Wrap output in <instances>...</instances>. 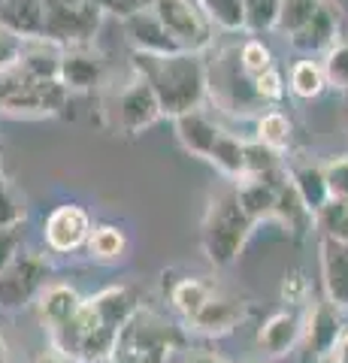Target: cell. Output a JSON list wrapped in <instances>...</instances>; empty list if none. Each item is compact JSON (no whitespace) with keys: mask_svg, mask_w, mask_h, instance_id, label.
Instances as JSON below:
<instances>
[{"mask_svg":"<svg viewBox=\"0 0 348 363\" xmlns=\"http://www.w3.org/2000/svg\"><path fill=\"white\" fill-rule=\"evenodd\" d=\"M321 70L327 88L348 91V37H336L321 52Z\"/></svg>","mask_w":348,"mask_h":363,"instance_id":"28","label":"cell"},{"mask_svg":"<svg viewBox=\"0 0 348 363\" xmlns=\"http://www.w3.org/2000/svg\"><path fill=\"white\" fill-rule=\"evenodd\" d=\"M200 6L206 9V16L212 18V25L237 33L242 30V4L240 0H200Z\"/></svg>","mask_w":348,"mask_h":363,"instance_id":"33","label":"cell"},{"mask_svg":"<svg viewBox=\"0 0 348 363\" xmlns=\"http://www.w3.org/2000/svg\"><path fill=\"white\" fill-rule=\"evenodd\" d=\"M128 33V43L133 45V52L142 55H170V52H182L173 43V37L167 33V28L161 25V18L152 13V6L145 4L137 13H130L128 18H121Z\"/></svg>","mask_w":348,"mask_h":363,"instance_id":"17","label":"cell"},{"mask_svg":"<svg viewBox=\"0 0 348 363\" xmlns=\"http://www.w3.org/2000/svg\"><path fill=\"white\" fill-rule=\"evenodd\" d=\"M0 363H9V345H6L4 333H0Z\"/></svg>","mask_w":348,"mask_h":363,"instance_id":"43","label":"cell"},{"mask_svg":"<svg viewBox=\"0 0 348 363\" xmlns=\"http://www.w3.org/2000/svg\"><path fill=\"white\" fill-rule=\"evenodd\" d=\"M52 279V260L46 252H33V248H21V252L0 269V309L18 312L25 306L37 303L43 288Z\"/></svg>","mask_w":348,"mask_h":363,"instance_id":"8","label":"cell"},{"mask_svg":"<svg viewBox=\"0 0 348 363\" xmlns=\"http://www.w3.org/2000/svg\"><path fill=\"white\" fill-rule=\"evenodd\" d=\"M303 336V306H285L266 318L254 333V345L266 357H285Z\"/></svg>","mask_w":348,"mask_h":363,"instance_id":"15","label":"cell"},{"mask_svg":"<svg viewBox=\"0 0 348 363\" xmlns=\"http://www.w3.org/2000/svg\"><path fill=\"white\" fill-rule=\"evenodd\" d=\"M25 248V233L21 227H0V269Z\"/></svg>","mask_w":348,"mask_h":363,"instance_id":"37","label":"cell"},{"mask_svg":"<svg viewBox=\"0 0 348 363\" xmlns=\"http://www.w3.org/2000/svg\"><path fill=\"white\" fill-rule=\"evenodd\" d=\"M85 303V297L73 285H64V281H49L43 294L37 297V312L40 321L49 333H58L61 327L70 321V318L79 312V306Z\"/></svg>","mask_w":348,"mask_h":363,"instance_id":"20","label":"cell"},{"mask_svg":"<svg viewBox=\"0 0 348 363\" xmlns=\"http://www.w3.org/2000/svg\"><path fill=\"white\" fill-rule=\"evenodd\" d=\"M288 173V169H285ZM269 221H279L282 227H288V233L303 236L309 227H315V215L306 209V203L297 194V188L291 185V179L285 176V182L279 185V194H276V206H273V218Z\"/></svg>","mask_w":348,"mask_h":363,"instance_id":"22","label":"cell"},{"mask_svg":"<svg viewBox=\"0 0 348 363\" xmlns=\"http://www.w3.org/2000/svg\"><path fill=\"white\" fill-rule=\"evenodd\" d=\"M70 100V91L61 85V79H40L13 64L0 73V112L21 118H43L58 116Z\"/></svg>","mask_w":348,"mask_h":363,"instance_id":"5","label":"cell"},{"mask_svg":"<svg viewBox=\"0 0 348 363\" xmlns=\"http://www.w3.org/2000/svg\"><path fill=\"white\" fill-rule=\"evenodd\" d=\"M91 215L79 203H64V206L52 209L46 224H43V240L52 255H73L85 248L88 236H91Z\"/></svg>","mask_w":348,"mask_h":363,"instance_id":"11","label":"cell"},{"mask_svg":"<svg viewBox=\"0 0 348 363\" xmlns=\"http://www.w3.org/2000/svg\"><path fill=\"white\" fill-rule=\"evenodd\" d=\"M315 227L321 230V236H327V240L348 242V200L330 197L315 212Z\"/></svg>","mask_w":348,"mask_h":363,"instance_id":"29","label":"cell"},{"mask_svg":"<svg viewBox=\"0 0 348 363\" xmlns=\"http://www.w3.org/2000/svg\"><path fill=\"white\" fill-rule=\"evenodd\" d=\"M33 363H73V360H70V357H64L61 351H55V348H52V351H43V354L33 360Z\"/></svg>","mask_w":348,"mask_h":363,"instance_id":"41","label":"cell"},{"mask_svg":"<svg viewBox=\"0 0 348 363\" xmlns=\"http://www.w3.org/2000/svg\"><path fill=\"white\" fill-rule=\"evenodd\" d=\"M21 49H25V40L16 37L13 30L0 28V73L9 70V67L21 58Z\"/></svg>","mask_w":348,"mask_h":363,"instance_id":"38","label":"cell"},{"mask_svg":"<svg viewBox=\"0 0 348 363\" xmlns=\"http://www.w3.org/2000/svg\"><path fill=\"white\" fill-rule=\"evenodd\" d=\"M85 248H88V255H91L94 260H103V264H109V260L125 257L128 236L116 224H97V227H91V236H88Z\"/></svg>","mask_w":348,"mask_h":363,"instance_id":"25","label":"cell"},{"mask_svg":"<svg viewBox=\"0 0 348 363\" xmlns=\"http://www.w3.org/2000/svg\"><path fill=\"white\" fill-rule=\"evenodd\" d=\"M58 79L70 94H82V91H94L106 85V64L103 58L88 45H67L61 52Z\"/></svg>","mask_w":348,"mask_h":363,"instance_id":"13","label":"cell"},{"mask_svg":"<svg viewBox=\"0 0 348 363\" xmlns=\"http://www.w3.org/2000/svg\"><path fill=\"white\" fill-rule=\"evenodd\" d=\"M333 363H348V333H342L339 345H336V351H333Z\"/></svg>","mask_w":348,"mask_h":363,"instance_id":"42","label":"cell"},{"mask_svg":"<svg viewBox=\"0 0 348 363\" xmlns=\"http://www.w3.org/2000/svg\"><path fill=\"white\" fill-rule=\"evenodd\" d=\"M149 6L182 52L203 55L215 45V25L200 0H149Z\"/></svg>","mask_w":348,"mask_h":363,"instance_id":"10","label":"cell"},{"mask_svg":"<svg viewBox=\"0 0 348 363\" xmlns=\"http://www.w3.org/2000/svg\"><path fill=\"white\" fill-rule=\"evenodd\" d=\"M339 18H342V13H339V6H336V0H321V6L312 13L306 25L288 37L291 49L303 52V58H315L318 52H324L339 37Z\"/></svg>","mask_w":348,"mask_h":363,"instance_id":"16","label":"cell"},{"mask_svg":"<svg viewBox=\"0 0 348 363\" xmlns=\"http://www.w3.org/2000/svg\"><path fill=\"white\" fill-rule=\"evenodd\" d=\"M237 55H240V67L245 70V76H261L264 70H269V67H276L273 64V52H269V45L264 43V40H257V37H252V40H245L240 49H237Z\"/></svg>","mask_w":348,"mask_h":363,"instance_id":"34","label":"cell"},{"mask_svg":"<svg viewBox=\"0 0 348 363\" xmlns=\"http://www.w3.org/2000/svg\"><path fill=\"white\" fill-rule=\"evenodd\" d=\"M318 6H321V0H282L279 18H276V30L288 40L291 33H297L303 25H306Z\"/></svg>","mask_w":348,"mask_h":363,"instance_id":"31","label":"cell"},{"mask_svg":"<svg viewBox=\"0 0 348 363\" xmlns=\"http://www.w3.org/2000/svg\"><path fill=\"white\" fill-rule=\"evenodd\" d=\"M0 28L13 30L21 40H40L46 28L43 0H0Z\"/></svg>","mask_w":348,"mask_h":363,"instance_id":"21","label":"cell"},{"mask_svg":"<svg viewBox=\"0 0 348 363\" xmlns=\"http://www.w3.org/2000/svg\"><path fill=\"white\" fill-rule=\"evenodd\" d=\"M137 309L140 297L130 285L103 288L88 297L58 333H52V345L73 363H112L121 327Z\"/></svg>","mask_w":348,"mask_h":363,"instance_id":"1","label":"cell"},{"mask_svg":"<svg viewBox=\"0 0 348 363\" xmlns=\"http://www.w3.org/2000/svg\"><path fill=\"white\" fill-rule=\"evenodd\" d=\"M288 88L291 94H297L300 100H315L324 94V70H321V61L315 58H300L291 64V73H288Z\"/></svg>","mask_w":348,"mask_h":363,"instance_id":"24","label":"cell"},{"mask_svg":"<svg viewBox=\"0 0 348 363\" xmlns=\"http://www.w3.org/2000/svg\"><path fill=\"white\" fill-rule=\"evenodd\" d=\"M240 4H242V30H252V33L276 30L282 0H240Z\"/></svg>","mask_w":348,"mask_h":363,"instance_id":"30","label":"cell"},{"mask_svg":"<svg viewBox=\"0 0 348 363\" xmlns=\"http://www.w3.org/2000/svg\"><path fill=\"white\" fill-rule=\"evenodd\" d=\"M103 116L116 133L137 136L142 130H149L164 112H161V104L155 97L152 85L145 82V76L130 70L125 82H118L116 88H109L103 94Z\"/></svg>","mask_w":348,"mask_h":363,"instance_id":"6","label":"cell"},{"mask_svg":"<svg viewBox=\"0 0 348 363\" xmlns=\"http://www.w3.org/2000/svg\"><path fill=\"white\" fill-rule=\"evenodd\" d=\"M97 4H100L103 13H112V16H118V18H128L130 13L142 9L149 0H97Z\"/></svg>","mask_w":348,"mask_h":363,"instance_id":"40","label":"cell"},{"mask_svg":"<svg viewBox=\"0 0 348 363\" xmlns=\"http://www.w3.org/2000/svg\"><path fill=\"white\" fill-rule=\"evenodd\" d=\"M252 215L242 209V203L237 197V188H224L209 200L203 224H200V245L212 267L228 269L237 264V257L242 255L245 242L254 230Z\"/></svg>","mask_w":348,"mask_h":363,"instance_id":"3","label":"cell"},{"mask_svg":"<svg viewBox=\"0 0 348 363\" xmlns=\"http://www.w3.org/2000/svg\"><path fill=\"white\" fill-rule=\"evenodd\" d=\"M173 124H176V140L182 143V149L188 155H194V157H203V161L209 157L212 145L218 143V136L224 130L209 112H203V106L176 116Z\"/></svg>","mask_w":348,"mask_h":363,"instance_id":"19","label":"cell"},{"mask_svg":"<svg viewBox=\"0 0 348 363\" xmlns=\"http://www.w3.org/2000/svg\"><path fill=\"white\" fill-rule=\"evenodd\" d=\"M28 218V206L21 191L0 173V227H21Z\"/></svg>","mask_w":348,"mask_h":363,"instance_id":"32","label":"cell"},{"mask_svg":"<svg viewBox=\"0 0 348 363\" xmlns=\"http://www.w3.org/2000/svg\"><path fill=\"white\" fill-rule=\"evenodd\" d=\"M206 360H209V363H224V360H215V357H206Z\"/></svg>","mask_w":348,"mask_h":363,"instance_id":"45","label":"cell"},{"mask_svg":"<svg viewBox=\"0 0 348 363\" xmlns=\"http://www.w3.org/2000/svg\"><path fill=\"white\" fill-rule=\"evenodd\" d=\"M191 363H209V360H206V354H197V357L191 360Z\"/></svg>","mask_w":348,"mask_h":363,"instance_id":"44","label":"cell"},{"mask_svg":"<svg viewBox=\"0 0 348 363\" xmlns=\"http://www.w3.org/2000/svg\"><path fill=\"white\" fill-rule=\"evenodd\" d=\"M245 318H249V303L240 297H224V294L215 291L188 318V327L200 336H228L237 330Z\"/></svg>","mask_w":348,"mask_h":363,"instance_id":"14","label":"cell"},{"mask_svg":"<svg viewBox=\"0 0 348 363\" xmlns=\"http://www.w3.org/2000/svg\"><path fill=\"white\" fill-rule=\"evenodd\" d=\"M133 70L145 76L164 116H182L206 104V61L194 52H170V55H142L133 52Z\"/></svg>","mask_w":348,"mask_h":363,"instance_id":"2","label":"cell"},{"mask_svg":"<svg viewBox=\"0 0 348 363\" xmlns=\"http://www.w3.org/2000/svg\"><path fill=\"white\" fill-rule=\"evenodd\" d=\"M288 179H291V185L297 188V194L303 197V203H306V209L312 215L330 200V188H327V179H324V164H312V161L291 164Z\"/></svg>","mask_w":348,"mask_h":363,"instance_id":"23","label":"cell"},{"mask_svg":"<svg viewBox=\"0 0 348 363\" xmlns=\"http://www.w3.org/2000/svg\"><path fill=\"white\" fill-rule=\"evenodd\" d=\"M321 285L324 300H330L336 309L348 312V242H336L321 236Z\"/></svg>","mask_w":348,"mask_h":363,"instance_id":"18","label":"cell"},{"mask_svg":"<svg viewBox=\"0 0 348 363\" xmlns=\"http://www.w3.org/2000/svg\"><path fill=\"white\" fill-rule=\"evenodd\" d=\"M212 294H215V288L203 279H179L173 285V291H170V306L188 321V318L194 315Z\"/></svg>","mask_w":348,"mask_h":363,"instance_id":"27","label":"cell"},{"mask_svg":"<svg viewBox=\"0 0 348 363\" xmlns=\"http://www.w3.org/2000/svg\"><path fill=\"white\" fill-rule=\"evenodd\" d=\"M345 333L342 327V309H336L330 300L312 303V309L303 312V342H306L309 354L315 357H333L336 345Z\"/></svg>","mask_w":348,"mask_h":363,"instance_id":"12","label":"cell"},{"mask_svg":"<svg viewBox=\"0 0 348 363\" xmlns=\"http://www.w3.org/2000/svg\"><path fill=\"white\" fill-rule=\"evenodd\" d=\"M43 18H46L43 37L67 49L94 43L103 9L97 0H43Z\"/></svg>","mask_w":348,"mask_h":363,"instance_id":"9","label":"cell"},{"mask_svg":"<svg viewBox=\"0 0 348 363\" xmlns=\"http://www.w3.org/2000/svg\"><path fill=\"white\" fill-rule=\"evenodd\" d=\"M252 85H254V94L264 106L279 104V100L285 97V79L279 73V67H269V70H264L261 76H254Z\"/></svg>","mask_w":348,"mask_h":363,"instance_id":"35","label":"cell"},{"mask_svg":"<svg viewBox=\"0 0 348 363\" xmlns=\"http://www.w3.org/2000/svg\"><path fill=\"white\" fill-rule=\"evenodd\" d=\"M182 342L185 336L176 324L140 306L121 327L112 363H170Z\"/></svg>","mask_w":348,"mask_h":363,"instance_id":"4","label":"cell"},{"mask_svg":"<svg viewBox=\"0 0 348 363\" xmlns=\"http://www.w3.org/2000/svg\"><path fill=\"white\" fill-rule=\"evenodd\" d=\"M291 136H294V128H291V118L282 109H266L257 116L254 121V140H261L264 145L276 152H285L291 145Z\"/></svg>","mask_w":348,"mask_h":363,"instance_id":"26","label":"cell"},{"mask_svg":"<svg viewBox=\"0 0 348 363\" xmlns=\"http://www.w3.org/2000/svg\"><path fill=\"white\" fill-rule=\"evenodd\" d=\"M309 294V281L303 279V272H288L282 281V300L285 306H303Z\"/></svg>","mask_w":348,"mask_h":363,"instance_id":"39","label":"cell"},{"mask_svg":"<svg viewBox=\"0 0 348 363\" xmlns=\"http://www.w3.org/2000/svg\"><path fill=\"white\" fill-rule=\"evenodd\" d=\"M237 49L240 45L215 49V58H212V64H206V100H212L218 109L230 112V116H252L257 109L264 112V104L254 94L252 76H245V70L240 67Z\"/></svg>","mask_w":348,"mask_h":363,"instance_id":"7","label":"cell"},{"mask_svg":"<svg viewBox=\"0 0 348 363\" xmlns=\"http://www.w3.org/2000/svg\"><path fill=\"white\" fill-rule=\"evenodd\" d=\"M324 179H327L330 197L348 200V155H339L324 164Z\"/></svg>","mask_w":348,"mask_h":363,"instance_id":"36","label":"cell"}]
</instances>
